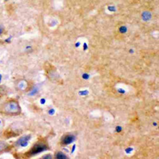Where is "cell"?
Here are the masks:
<instances>
[{"mask_svg": "<svg viewBox=\"0 0 159 159\" xmlns=\"http://www.w3.org/2000/svg\"><path fill=\"white\" fill-rule=\"evenodd\" d=\"M45 149H46V146H45V144H43V143H38V144L35 145L34 147L31 149L30 153L31 154H38V153H40V152L45 150Z\"/></svg>", "mask_w": 159, "mask_h": 159, "instance_id": "cell-2", "label": "cell"}, {"mask_svg": "<svg viewBox=\"0 0 159 159\" xmlns=\"http://www.w3.org/2000/svg\"><path fill=\"white\" fill-rule=\"evenodd\" d=\"M2 31H3V29H2V26H1V25H0V34H2Z\"/></svg>", "mask_w": 159, "mask_h": 159, "instance_id": "cell-4", "label": "cell"}, {"mask_svg": "<svg viewBox=\"0 0 159 159\" xmlns=\"http://www.w3.org/2000/svg\"><path fill=\"white\" fill-rule=\"evenodd\" d=\"M6 148H7V144L5 142L0 141V153L3 151Z\"/></svg>", "mask_w": 159, "mask_h": 159, "instance_id": "cell-3", "label": "cell"}, {"mask_svg": "<svg viewBox=\"0 0 159 159\" xmlns=\"http://www.w3.org/2000/svg\"><path fill=\"white\" fill-rule=\"evenodd\" d=\"M3 111L9 115H18L20 107L16 101H9L3 105Z\"/></svg>", "mask_w": 159, "mask_h": 159, "instance_id": "cell-1", "label": "cell"}]
</instances>
